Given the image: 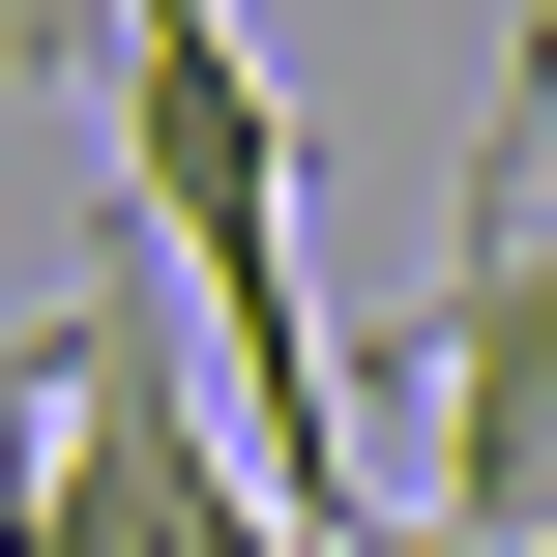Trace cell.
Returning a JSON list of instances; mask_svg holds the SVG:
<instances>
[{
    "label": "cell",
    "mask_w": 557,
    "mask_h": 557,
    "mask_svg": "<svg viewBox=\"0 0 557 557\" xmlns=\"http://www.w3.org/2000/svg\"><path fill=\"white\" fill-rule=\"evenodd\" d=\"M117 235L206 294V411H235V470H264V529H352V470H323V294H294V88H264V29L235 0H147L117 29Z\"/></svg>",
    "instance_id": "1"
},
{
    "label": "cell",
    "mask_w": 557,
    "mask_h": 557,
    "mask_svg": "<svg viewBox=\"0 0 557 557\" xmlns=\"http://www.w3.org/2000/svg\"><path fill=\"white\" fill-rule=\"evenodd\" d=\"M411 411H441V557H499L557 499V0L499 29V117H470V206H441V294H411Z\"/></svg>",
    "instance_id": "2"
},
{
    "label": "cell",
    "mask_w": 557,
    "mask_h": 557,
    "mask_svg": "<svg viewBox=\"0 0 557 557\" xmlns=\"http://www.w3.org/2000/svg\"><path fill=\"white\" fill-rule=\"evenodd\" d=\"M59 352V557H294L264 529V470H235V411L176 382V264L88 206V294L29 323Z\"/></svg>",
    "instance_id": "3"
},
{
    "label": "cell",
    "mask_w": 557,
    "mask_h": 557,
    "mask_svg": "<svg viewBox=\"0 0 557 557\" xmlns=\"http://www.w3.org/2000/svg\"><path fill=\"white\" fill-rule=\"evenodd\" d=\"M0 557H59V352L0 323Z\"/></svg>",
    "instance_id": "4"
},
{
    "label": "cell",
    "mask_w": 557,
    "mask_h": 557,
    "mask_svg": "<svg viewBox=\"0 0 557 557\" xmlns=\"http://www.w3.org/2000/svg\"><path fill=\"white\" fill-rule=\"evenodd\" d=\"M117 29H147V0H0V59H29V88H117Z\"/></svg>",
    "instance_id": "5"
},
{
    "label": "cell",
    "mask_w": 557,
    "mask_h": 557,
    "mask_svg": "<svg viewBox=\"0 0 557 557\" xmlns=\"http://www.w3.org/2000/svg\"><path fill=\"white\" fill-rule=\"evenodd\" d=\"M499 557H557V499H529V529H499Z\"/></svg>",
    "instance_id": "6"
}]
</instances>
